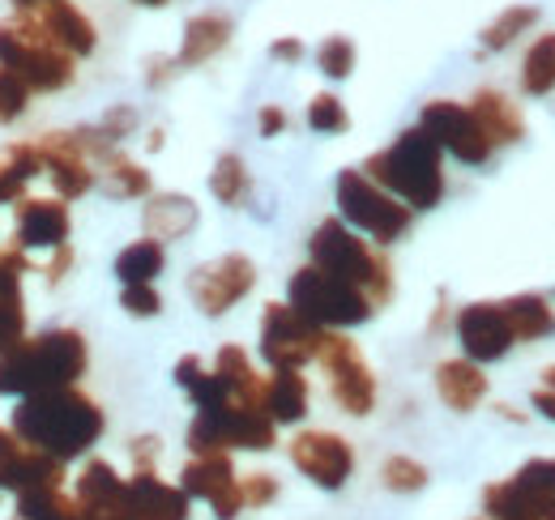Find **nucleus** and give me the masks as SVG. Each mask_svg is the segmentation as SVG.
<instances>
[{"instance_id":"44","label":"nucleus","mask_w":555,"mask_h":520,"mask_svg":"<svg viewBox=\"0 0 555 520\" xmlns=\"http://www.w3.org/2000/svg\"><path fill=\"white\" fill-rule=\"evenodd\" d=\"M176 73H184V68L176 65V56H150V61H145V86H150V90H163Z\"/></svg>"},{"instance_id":"37","label":"nucleus","mask_w":555,"mask_h":520,"mask_svg":"<svg viewBox=\"0 0 555 520\" xmlns=\"http://www.w3.org/2000/svg\"><path fill=\"white\" fill-rule=\"evenodd\" d=\"M427 465L415 460V456H385V465H380V482H385V491H393V495H418L423 486H427Z\"/></svg>"},{"instance_id":"22","label":"nucleus","mask_w":555,"mask_h":520,"mask_svg":"<svg viewBox=\"0 0 555 520\" xmlns=\"http://www.w3.org/2000/svg\"><path fill=\"white\" fill-rule=\"evenodd\" d=\"M129 520H189L184 486L163 482L154 469H138L129 478Z\"/></svg>"},{"instance_id":"7","label":"nucleus","mask_w":555,"mask_h":520,"mask_svg":"<svg viewBox=\"0 0 555 520\" xmlns=\"http://www.w3.org/2000/svg\"><path fill=\"white\" fill-rule=\"evenodd\" d=\"M286 303L321 328H354V325H367L376 316V308H372V299L363 290H354L350 282L334 277V273H325L312 260L291 273Z\"/></svg>"},{"instance_id":"21","label":"nucleus","mask_w":555,"mask_h":520,"mask_svg":"<svg viewBox=\"0 0 555 520\" xmlns=\"http://www.w3.org/2000/svg\"><path fill=\"white\" fill-rule=\"evenodd\" d=\"M43 30H48V39L56 43V48H65L73 61H86V56H94V48H99V30H94V22L73 4V0H48V4H35V9H26Z\"/></svg>"},{"instance_id":"49","label":"nucleus","mask_w":555,"mask_h":520,"mask_svg":"<svg viewBox=\"0 0 555 520\" xmlns=\"http://www.w3.org/2000/svg\"><path fill=\"white\" fill-rule=\"evenodd\" d=\"M534 410H539L547 422H555V389H534Z\"/></svg>"},{"instance_id":"8","label":"nucleus","mask_w":555,"mask_h":520,"mask_svg":"<svg viewBox=\"0 0 555 520\" xmlns=\"http://www.w3.org/2000/svg\"><path fill=\"white\" fill-rule=\"evenodd\" d=\"M189 453H270L278 444V422L253 405H209L197 410L184 435Z\"/></svg>"},{"instance_id":"19","label":"nucleus","mask_w":555,"mask_h":520,"mask_svg":"<svg viewBox=\"0 0 555 520\" xmlns=\"http://www.w3.org/2000/svg\"><path fill=\"white\" fill-rule=\"evenodd\" d=\"M73 499L81 520H129V478H120L112 460L94 456L81 465Z\"/></svg>"},{"instance_id":"23","label":"nucleus","mask_w":555,"mask_h":520,"mask_svg":"<svg viewBox=\"0 0 555 520\" xmlns=\"http://www.w3.org/2000/svg\"><path fill=\"white\" fill-rule=\"evenodd\" d=\"M202 222V209L197 200L184 193H150L145 196V209H141V231L158 244H171V239H184L193 235Z\"/></svg>"},{"instance_id":"47","label":"nucleus","mask_w":555,"mask_h":520,"mask_svg":"<svg viewBox=\"0 0 555 520\" xmlns=\"http://www.w3.org/2000/svg\"><path fill=\"white\" fill-rule=\"evenodd\" d=\"M69 269H73V248L65 244V248H56V252H52V260L43 264V277H48V286H61V282L69 277Z\"/></svg>"},{"instance_id":"42","label":"nucleus","mask_w":555,"mask_h":520,"mask_svg":"<svg viewBox=\"0 0 555 520\" xmlns=\"http://www.w3.org/2000/svg\"><path fill=\"white\" fill-rule=\"evenodd\" d=\"M240 491H244V508H266L278 499V478L274 473H248V478H240Z\"/></svg>"},{"instance_id":"53","label":"nucleus","mask_w":555,"mask_h":520,"mask_svg":"<svg viewBox=\"0 0 555 520\" xmlns=\"http://www.w3.org/2000/svg\"><path fill=\"white\" fill-rule=\"evenodd\" d=\"M13 9H35V4H48V0H9Z\"/></svg>"},{"instance_id":"29","label":"nucleus","mask_w":555,"mask_h":520,"mask_svg":"<svg viewBox=\"0 0 555 520\" xmlns=\"http://www.w3.org/2000/svg\"><path fill=\"white\" fill-rule=\"evenodd\" d=\"M308 401H312V389L295 367H278L274 376H266V414L274 418L278 427L304 422L308 418Z\"/></svg>"},{"instance_id":"14","label":"nucleus","mask_w":555,"mask_h":520,"mask_svg":"<svg viewBox=\"0 0 555 520\" xmlns=\"http://www.w3.org/2000/svg\"><path fill=\"white\" fill-rule=\"evenodd\" d=\"M180 486L189 499H206L218 520H235L244 512V491L231 453H193L180 469Z\"/></svg>"},{"instance_id":"30","label":"nucleus","mask_w":555,"mask_h":520,"mask_svg":"<svg viewBox=\"0 0 555 520\" xmlns=\"http://www.w3.org/2000/svg\"><path fill=\"white\" fill-rule=\"evenodd\" d=\"M500 308L508 316V328H513L517 346L555 333V308L547 303V295H513V299H500Z\"/></svg>"},{"instance_id":"52","label":"nucleus","mask_w":555,"mask_h":520,"mask_svg":"<svg viewBox=\"0 0 555 520\" xmlns=\"http://www.w3.org/2000/svg\"><path fill=\"white\" fill-rule=\"evenodd\" d=\"M133 4H141V9H167L171 0H133Z\"/></svg>"},{"instance_id":"45","label":"nucleus","mask_w":555,"mask_h":520,"mask_svg":"<svg viewBox=\"0 0 555 520\" xmlns=\"http://www.w3.org/2000/svg\"><path fill=\"white\" fill-rule=\"evenodd\" d=\"M304 39H295V35H282V39H274L270 43V61H278V65H299L304 61Z\"/></svg>"},{"instance_id":"9","label":"nucleus","mask_w":555,"mask_h":520,"mask_svg":"<svg viewBox=\"0 0 555 520\" xmlns=\"http://www.w3.org/2000/svg\"><path fill=\"white\" fill-rule=\"evenodd\" d=\"M487 520H555V456L526 460L483 491Z\"/></svg>"},{"instance_id":"40","label":"nucleus","mask_w":555,"mask_h":520,"mask_svg":"<svg viewBox=\"0 0 555 520\" xmlns=\"http://www.w3.org/2000/svg\"><path fill=\"white\" fill-rule=\"evenodd\" d=\"M30 86L13 73V68L0 65V125H17L26 112H30Z\"/></svg>"},{"instance_id":"15","label":"nucleus","mask_w":555,"mask_h":520,"mask_svg":"<svg viewBox=\"0 0 555 520\" xmlns=\"http://www.w3.org/2000/svg\"><path fill=\"white\" fill-rule=\"evenodd\" d=\"M286 453L291 465L321 491H343L354 473V453L338 431H299Z\"/></svg>"},{"instance_id":"34","label":"nucleus","mask_w":555,"mask_h":520,"mask_svg":"<svg viewBox=\"0 0 555 520\" xmlns=\"http://www.w3.org/2000/svg\"><path fill=\"white\" fill-rule=\"evenodd\" d=\"M555 90V30H543L521 56V94L547 99Z\"/></svg>"},{"instance_id":"43","label":"nucleus","mask_w":555,"mask_h":520,"mask_svg":"<svg viewBox=\"0 0 555 520\" xmlns=\"http://www.w3.org/2000/svg\"><path fill=\"white\" fill-rule=\"evenodd\" d=\"M138 125H141V116L133 112V107H129V103L112 107V112H107V116L99 120V129H103V136H107V141H116V145H120L125 136H133V132H138Z\"/></svg>"},{"instance_id":"25","label":"nucleus","mask_w":555,"mask_h":520,"mask_svg":"<svg viewBox=\"0 0 555 520\" xmlns=\"http://www.w3.org/2000/svg\"><path fill=\"white\" fill-rule=\"evenodd\" d=\"M466 107L475 112L479 129L487 132V141H491L495 150H508V145H517V141L526 136V116H521V107H517L504 90H495V86H479Z\"/></svg>"},{"instance_id":"50","label":"nucleus","mask_w":555,"mask_h":520,"mask_svg":"<svg viewBox=\"0 0 555 520\" xmlns=\"http://www.w3.org/2000/svg\"><path fill=\"white\" fill-rule=\"evenodd\" d=\"M9 200H22V196H17L9 184H4V180H0V205H9Z\"/></svg>"},{"instance_id":"35","label":"nucleus","mask_w":555,"mask_h":520,"mask_svg":"<svg viewBox=\"0 0 555 520\" xmlns=\"http://www.w3.org/2000/svg\"><path fill=\"white\" fill-rule=\"evenodd\" d=\"M167 269V248L158 244V239H138V244H129L120 257H116V277H120V286H133V282H154L158 273Z\"/></svg>"},{"instance_id":"33","label":"nucleus","mask_w":555,"mask_h":520,"mask_svg":"<svg viewBox=\"0 0 555 520\" xmlns=\"http://www.w3.org/2000/svg\"><path fill=\"white\" fill-rule=\"evenodd\" d=\"M539 17H543L539 4H508L504 13H495L483 26L479 48H483V52H504V48H513L521 35H530V30L539 26Z\"/></svg>"},{"instance_id":"10","label":"nucleus","mask_w":555,"mask_h":520,"mask_svg":"<svg viewBox=\"0 0 555 520\" xmlns=\"http://www.w3.org/2000/svg\"><path fill=\"white\" fill-rule=\"evenodd\" d=\"M317 363L325 367V376H330V396L338 401L343 414L367 418V414L376 410V376H372V363L363 359V350L350 341L343 328H325V341H321Z\"/></svg>"},{"instance_id":"51","label":"nucleus","mask_w":555,"mask_h":520,"mask_svg":"<svg viewBox=\"0 0 555 520\" xmlns=\"http://www.w3.org/2000/svg\"><path fill=\"white\" fill-rule=\"evenodd\" d=\"M539 389H555V367H547V372H543V380H539Z\"/></svg>"},{"instance_id":"6","label":"nucleus","mask_w":555,"mask_h":520,"mask_svg":"<svg viewBox=\"0 0 555 520\" xmlns=\"http://www.w3.org/2000/svg\"><path fill=\"white\" fill-rule=\"evenodd\" d=\"M334 196H338V218L380 248L398 244L415 222V209L393 193H385L363 167H347L334 184Z\"/></svg>"},{"instance_id":"54","label":"nucleus","mask_w":555,"mask_h":520,"mask_svg":"<svg viewBox=\"0 0 555 520\" xmlns=\"http://www.w3.org/2000/svg\"><path fill=\"white\" fill-rule=\"evenodd\" d=\"M483 520H487V517H483Z\"/></svg>"},{"instance_id":"41","label":"nucleus","mask_w":555,"mask_h":520,"mask_svg":"<svg viewBox=\"0 0 555 520\" xmlns=\"http://www.w3.org/2000/svg\"><path fill=\"white\" fill-rule=\"evenodd\" d=\"M120 308H125L133 321H150V316L163 312V299H158L154 282H133V286L120 290Z\"/></svg>"},{"instance_id":"32","label":"nucleus","mask_w":555,"mask_h":520,"mask_svg":"<svg viewBox=\"0 0 555 520\" xmlns=\"http://www.w3.org/2000/svg\"><path fill=\"white\" fill-rule=\"evenodd\" d=\"M13 520H81L77 499L65 495V482L52 486H26L17 491V512Z\"/></svg>"},{"instance_id":"36","label":"nucleus","mask_w":555,"mask_h":520,"mask_svg":"<svg viewBox=\"0 0 555 520\" xmlns=\"http://www.w3.org/2000/svg\"><path fill=\"white\" fill-rule=\"evenodd\" d=\"M35 176H43V158H39V145H35V141H13V145L0 150V180H4L13 193L17 196L26 193V184H30Z\"/></svg>"},{"instance_id":"5","label":"nucleus","mask_w":555,"mask_h":520,"mask_svg":"<svg viewBox=\"0 0 555 520\" xmlns=\"http://www.w3.org/2000/svg\"><path fill=\"white\" fill-rule=\"evenodd\" d=\"M0 65L13 68L35 94H56L77 77V61L48 39L26 9H13V17L0 22Z\"/></svg>"},{"instance_id":"13","label":"nucleus","mask_w":555,"mask_h":520,"mask_svg":"<svg viewBox=\"0 0 555 520\" xmlns=\"http://www.w3.org/2000/svg\"><path fill=\"white\" fill-rule=\"evenodd\" d=\"M418 125L436 136V145H440L444 154H453V158L466 162V167H487L491 154H495V145H491L487 132L479 129L475 112H470L466 103H457V99H431V103H423Z\"/></svg>"},{"instance_id":"20","label":"nucleus","mask_w":555,"mask_h":520,"mask_svg":"<svg viewBox=\"0 0 555 520\" xmlns=\"http://www.w3.org/2000/svg\"><path fill=\"white\" fill-rule=\"evenodd\" d=\"M65 482V460L22 444L13 427H0V491H26V486H52Z\"/></svg>"},{"instance_id":"16","label":"nucleus","mask_w":555,"mask_h":520,"mask_svg":"<svg viewBox=\"0 0 555 520\" xmlns=\"http://www.w3.org/2000/svg\"><path fill=\"white\" fill-rule=\"evenodd\" d=\"M453 333H457L462 354L475 359V363H483V367L487 363H500V359L517 346V337H513V328H508V316H504L500 299H479V303L457 308Z\"/></svg>"},{"instance_id":"18","label":"nucleus","mask_w":555,"mask_h":520,"mask_svg":"<svg viewBox=\"0 0 555 520\" xmlns=\"http://www.w3.org/2000/svg\"><path fill=\"white\" fill-rule=\"evenodd\" d=\"M73 235L69 205L61 196H22L17 200V239L22 252H56Z\"/></svg>"},{"instance_id":"39","label":"nucleus","mask_w":555,"mask_h":520,"mask_svg":"<svg viewBox=\"0 0 555 520\" xmlns=\"http://www.w3.org/2000/svg\"><path fill=\"white\" fill-rule=\"evenodd\" d=\"M354 61H359V48H354V39H347V35H330L317 48V68L330 81H347L350 73H354Z\"/></svg>"},{"instance_id":"11","label":"nucleus","mask_w":555,"mask_h":520,"mask_svg":"<svg viewBox=\"0 0 555 520\" xmlns=\"http://www.w3.org/2000/svg\"><path fill=\"white\" fill-rule=\"evenodd\" d=\"M253 286H257V264L244 257V252L214 257L189 273V299H193V308L202 316H209V321H218L235 303H244L253 295Z\"/></svg>"},{"instance_id":"1","label":"nucleus","mask_w":555,"mask_h":520,"mask_svg":"<svg viewBox=\"0 0 555 520\" xmlns=\"http://www.w3.org/2000/svg\"><path fill=\"white\" fill-rule=\"evenodd\" d=\"M13 431L22 435V444L39 448V453L56 456V460H77L90 453L103 431H107V414L94 396L69 385V389H48L35 396H17L13 410Z\"/></svg>"},{"instance_id":"31","label":"nucleus","mask_w":555,"mask_h":520,"mask_svg":"<svg viewBox=\"0 0 555 520\" xmlns=\"http://www.w3.org/2000/svg\"><path fill=\"white\" fill-rule=\"evenodd\" d=\"M209 193H214L218 205H227V209H244L248 205V196H253V171H248V162L235 150L218 154V162L209 171Z\"/></svg>"},{"instance_id":"17","label":"nucleus","mask_w":555,"mask_h":520,"mask_svg":"<svg viewBox=\"0 0 555 520\" xmlns=\"http://www.w3.org/2000/svg\"><path fill=\"white\" fill-rule=\"evenodd\" d=\"M35 145H39L43 171H48V180H52V188H56L61 200H81V196L99 184L94 162H90V154L81 150V141H77V132L73 129L43 132Z\"/></svg>"},{"instance_id":"3","label":"nucleus","mask_w":555,"mask_h":520,"mask_svg":"<svg viewBox=\"0 0 555 520\" xmlns=\"http://www.w3.org/2000/svg\"><path fill=\"white\" fill-rule=\"evenodd\" d=\"M363 171L398 200H406L415 213L436 209L444 200V150L436 145V136L411 125L406 132H398L385 150L367 154Z\"/></svg>"},{"instance_id":"2","label":"nucleus","mask_w":555,"mask_h":520,"mask_svg":"<svg viewBox=\"0 0 555 520\" xmlns=\"http://www.w3.org/2000/svg\"><path fill=\"white\" fill-rule=\"evenodd\" d=\"M86 367H90V350L77 328H48L22 337L9 354H0V396L69 389L86 376Z\"/></svg>"},{"instance_id":"4","label":"nucleus","mask_w":555,"mask_h":520,"mask_svg":"<svg viewBox=\"0 0 555 520\" xmlns=\"http://www.w3.org/2000/svg\"><path fill=\"white\" fill-rule=\"evenodd\" d=\"M308 260L321 264L325 273L350 282L354 290H363L376 312L389 308V299H393V264L380 252V244H367L343 218H325L308 235Z\"/></svg>"},{"instance_id":"38","label":"nucleus","mask_w":555,"mask_h":520,"mask_svg":"<svg viewBox=\"0 0 555 520\" xmlns=\"http://www.w3.org/2000/svg\"><path fill=\"white\" fill-rule=\"evenodd\" d=\"M308 129L321 132V136H343L350 129V112L347 103L338 99V94H312V103H308Z\"/></svg>"},{"instance_id":"48","label":"nucleus","mask_w":555,"mask_h":520,"mask_svg":"<svg viewBox=\"0 0 555 520\" xmlns=\"http://www.w3.org/2000/svg\"><path fill=\"white\" fill-rule=\"evenodd\" d=\"M133 460H138V469H154V460H158V440H154V435L133 440Z\"/></svg>"},{"instance_id":"26","label":"nucleus","mask_w":555,"mask_h":520,"mask_svg":"<svg viewBox=\"0 0 555 520\" xmlns=\"http://www.w3.org/2000/svg\"><path fill=\"white\" fill-rule=\"evenodd\" d=\"M431 380H436V396H440L453 414H470V410L483 405V396H487L483 363H475V359H466V354L436 363Z\"/></svg>"},{"instance_id":"27","label":"nucleus","mask_w":555,"mask_h":520,"mask_svg":"<svg viewBox=\"0 0 555 520\" xmlns=\"http://www.w3.org/2000/svg\"><path fill=\"white\" fill-rule=\"evenodd\" d=\"M231 35H235V22H231L227 13H218V9H206V13L189 17V22H184L180 52H176V65H180V68L209 65L218 52H227Z\"/></svg>"},{"instance_id":"46","label":"nucleus","mask_w":555,"mask_h":520,"mask_svg":"<svg viewBox=\"0 0 555 520\" xmlns=\"http://www.w3.org/2000/svg\"><path fill=\"white\" fill-rule=\"evenodd\" d=\"M286 125H291V116H286L278 103H266V107L257 112V129H261V136H282Z\"/></svg>"},{"instance_id":"24","label":"nucleus","mask_w":555,"mask_h":520,"mask_svg":"<svg viewBox=\"0 0 555 520\" xmlns=\"http://www.w3.org/2000/svg\"><path fill=\"white\" fill-rule=\"evenodd\" d=\"M22 273H30V260L22 248L0 252V354H9L26 337V299H22Z\"/></svg>"},{"instance_id":"28","label":"nucleus","mask_w":555,"mask_h":520,"mask_svg":"<svg viewBox=\"0 0 555 520\" xmlns=\"http://www.w3.org/2000/svg\"><path fill=\"white\" fill-rule=\"evenodd\" d=\"M94 176H99L103 193L116 196V200H145V196L154 193L150 171H145L141 162H133L129 154H120V145H112V150L94 162Z\"/></svg>"},{"instance_id":"12","label":"nucleus","mask_w":555,"mask_h":520,"mask_svg":"<svg viewBox=\"0 0 555 520\" xmlns=\"http://www.w3.org/2000/svg\"><path fill=\"white\" fill-rule=\"evenodd\" d=\"M325 341V328L312 325L308 316H299L291 303H270L261 316V359L270 367H295L304 372L308 363H317Z\"/></svg>"}]
</instances>
